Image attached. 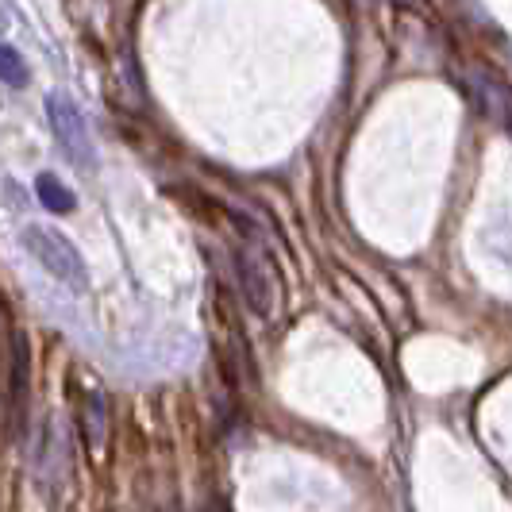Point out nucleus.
Wrapping results in <instances>:
<instances>
[{
  "label": "nucleus",
  "instance_id": "7",
  "mask_svg": "<svg viewBox=\"0 0 512 512\" xmlns=\"http://www.w3.org/2000/svg\"><path fill=\"white\" fill-rule=\"evenodd\" d=\"M0 81L4 85H24L27 81V66L16 47H4L0 43Z\"/></svg>",
  "mask_w": 512,
  "mask_h": 512
},
{
  "label": "nucleus",
  "instance_id": "1",
  "mask_svg": "<svg viewBox=\"0 0 512 512\" xmlns=\"http://www.w3.org/2000/svg\"><path fill=\"white\" fill-rule=\"evenodd\" d=\"M24 247L27 255L35 258L51 278H58L70 289H85L89 285V274H85V258L77 255V247L54 228H43V224H27L24 228Z\"/></svg>",
  "mask_w": 512,
  "mask_h": 512
},
{
  "label": "nucleus",
  "instance_id": "3",
  "mask_svg": "<svg viewBox=\"0 0 512 512\" xmlns=\"http://www.w3.org/2000/svg\"><path fill=\"white\" fill-rule=\"evenodd\" d=\"M235 266H239V289H243V301L251 305L255 316H274V308H278V278H274V270H270V262L251 251V247H239V255H235Z\"/></svg>",
  "mask_w": 512,
  "mask_h": 512
},
{
  "label": "nucleus",
  "instance_id": "4",
  "mask_svg": "<svg viewBox=\"0 0 512 512\" xmlns=\"http://www.w3.org/2000/svg\"><path fill=\"white\" fill-rule=\"evenodd\" d=\"M108 401H104L101 389H89L81 397V436L89 443V455L101 459L104 455V443H108Z\"/></svg>",
  "mask_w": 512,
  "mask_h": 512
},
{
  "label": "nucleus",
  "instance_id": "6",
  "mask_svg": "<svg viewBox=\"0 0 512 512\" xmlns=\"http://www.w3.org/2000/svg\"><path fill=\"white\" fill-rule=\"evenodd\" d=\"M27 409V343L24 335H16V366H12V420L16 428H24Z\"/></svg>",
  "mask_w": 512,
  "mask_h": 512
},
{
  "label": "nucleus",
  "instance_id": "2",
  "mask_svg": "<svg viewBox=\"0 0 512 512\" xmlns=\"http://www.w3.org/2000/svg\"><path fill=\"white\" fill-rule=\"evenodd\" d=\"M47 116H51V131L58 147L66 151V158L74 166H93V139H89L85 116L77 112V104L62 93H51L47 97Z\"/></svg>",
  "mask_w": 512,
  "mask_h": 512
},
{
  "label": "nucleus",
  "instance_id": "8",
  "mask_svg": "<svg viewBox=\"0 0 512 512\" xmlns=\"http://www.w3.org/2000/svg\"><path fill=\"white\" fill-rule=\"evenodd\" d=\"M393 4H401V8H420L424 0H393Z\"/></svg>",
  "mask_w": 512,
  "mask_h": 512
},
{
  "label": "nucleus",
  "instance_id": "5",
  "mask_svg": "<svg viewBox=\"0 0 512 512\" xmlns=\"http://www.w3.org/2000/svg\"><path fill=\"white\" fill-rule=\"evenodd\" d=\"M35 197L43 201V208H51L58 216H66V212H74L77 208V197L62 185V181L54 178V174H39L35 178Z\"/></svg>",
  "mask_w": 512,
  "mask_h": 512
}]
</instances>
